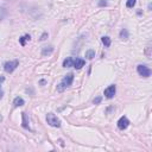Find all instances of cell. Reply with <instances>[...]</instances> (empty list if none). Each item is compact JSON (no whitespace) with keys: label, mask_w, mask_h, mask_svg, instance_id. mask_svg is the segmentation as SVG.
I'll return each instance as SVG.
<instances>
[{"label":"cell","mask_w":152,"mask_h":152,"mask_svg":"<svg viewBox=\"0 0 152 152\" xmlns=\"http://www.w3.org/2000/svg\"><path fill=\"white\" fill-rule=\"evenodd\" d=\"M73 82H74V74H73V73L67 74V75L62 78L61 83L57 86V92H59V93L64 92V90H65L67 88H69L70 86L73 85Z\"/></svg>","instance_id":"1"},{"label":"cell","mask_w":152,"mask_h":152,"mask_svg":"<svg viewBox=\"0 0 152 152\" xmlns=\"http://www.w3.org/2000/svg\"><path fill=\"white\" fill-rule=\"evenodd\" d=\"M46 121H48V124L50 126H52V127H59L61 126V120L54 113H48L46 114Z\"/></svg>","instance_id":"2"},{"label":"cell","mask_w":152,"mask_h":152,"mask_svg":"<svg viewBox=\"0 0 152 152\" xmlns=\"http://www.w3.org/2000/svg\"><path fill=\"white\" fill-rule=\"evenodd\" d=\"M19 65V61L18 59H13L10 61V62H6L4 64V70L6 73H13L14 70L17 69V67Z\"/></svg>","instance_id":"3"},{"label":"cell","mask_w":152,"mask_h":152,"mask_svg":"<svg viewBox=\"0 0 152 152\" xmlns=\"http://www.w3.org/2000/svg\"><path fill=\"white\" fill-rule=\"evenodd\" d=\"M137 72L140 76H143V77H150L151 76V69L145 64H139L137 67Z\"/></svg>","instance_id":"4"},{"label":"cell","mask_w":152,"mask_h":152,"mask_svg":"<svg viewBox=\"0 0 152 152\" xmlns=\"http://www.w3.org/2000/svg\"><path fill=\"white\" fill-rule=\"evenodd\" d=\"M115 93H117V87H115V85H110L109 87H107V88L105 89V96H106L107 99L114 97Z\"/></svg>","instance_id":"5"},{"label":"cell","mask_w":152,"mask_h":152,"mask_svg":"<svg viewBox=\"0 0 152 152\" xmlns=\"http://www.w3.org/2000/svg\"><path fill=\"white\" fill-rule=\"evenodd\" d=\"M118 127H119V130H126L127 127H128V125H130V120L126 118V117H121L119 120H118Z\"/></svg>","instance_id":"6"},{"label":"cell","mask_w":152,"mask_h":152,"mask_svg":"<svg viewBox=\"0 0 152 152\" xmlns=\"http://www.w3.org/2000/svg\"><path fill=\"white\" fill-rule=\"evenodd\" d=\"M85 64H86V61L82 58H74L73 61V67L75 69H81L82 67H85Z\"/></svg>","instance_id":"7"},{"label":"cell","mask_w":152,"mask_h":152,"mask_svg":"<svg viewBox=\"0 0 152 152\" xmlns=\"http://www.w3.org/2000/svg\"><path fill=\"white\" fill-rule=\"evenodd\" d=\"M54 52V46L52 45H48L42 49V56H49Z\"/></svg>","instance_id":"8"},{"label":"cell","mask_w":152,"mask_h":152,"mask_svg":"<svg viewBox=\"0 0 152 152\" xmlns=\"http://www.w3.org/2000/svg\"><path fill=\"white\" fill-rule=\"evenodd\" d=\"M25 105V101H24V99L23 97H19V96H17L14 100H13V106L17 108V107H22V106H24Z\"/></svg>","instance_id":"9"},{"label":"cell","mask_w":152,"mask_h":152,"mask_svg":"<svg viewBox=\"0 0 152 152\" xmlns=\"http://www.w3.org/2000/svg\"><path fill=\"white\" fill-rule=\"evenodd\" d=\"M73 61H74L73 57H67V58L63 61V67H64V68L73 67Z\"/></svg>","instance_id":"10"},{"label":"cell","mask_w":152,"mask_h":152,"mask_svg":"<svg viewBox=\"0 0 152 152\" xmlns=\"http://www.w3.org/2000/svg\"><path fill=\"white\" fill-rule=\"evenodd\" d=\"M94 57H95V50H93V49L87 50L86 51V58L87 59H93Z\"/></svg>","instance_id":"11"},{"label":"cell","mask_w":152,"mask_h":152,"mask_svg":"<svg viewBox=\"0 0 152 152\" xmlns=\"http://www.w3.org/2000/svg\"><path fill=\"white\" fill-rule=\"evenodd\" d=\"M119 37L121 38V39H124V40H126V39H128V31L126 29H123L120 31V33H119Z\"/></svg>","instance_id":"12"},{"label":"cell","mask_w":152,"mask_h":152,"mask_svg":"<svg viewBox=\"0 0 152 152\" xmlns=\"http://www.w3.org/2000/svg\"><path fill=\"white\" fill-rule=\"evenodd\" d=\"M22 118H23V127L24 128H29L30 126H29V120H27V115H26V113H22Z\"/></svg>","instance_id":"13"},{"label":"cell","mask_w":152,"mask_h":152,"mask_svg":"<svg viewBox=\"0 0 152 152\" xmlns=\"http://www.w3.org/2000/svg\"><path fill=\"white\" fill-rule=\"evenodd\" d=\"M101 42L104 43V45H105L106 48L110 46V43H112V42H110V38H109V37H107V36H104L102 38H101Z\"/></svg>","instance_id":"14"},{"label":"cell","mask_w":152,"mask_h":152,"mask_svg":"<svg viewBox=\"0 0 152 152\" xmlns=\"http://www.w3.org/2000/svg\"><path fill=\"white\" fill-rule=\"evenodd\" d=\"M30 39H31V37H30V35H25V36H23L22 38H19V43L24 46V45L26 44V42H27V40H30Z\"/></svg>","instance_id":"15"},{"label":"cell","mask_w":152,"mask_h":152,"mask_svg":"<svg viewBox=\"0 0 152 152\" xmlns=\"http://www.w3.org/2000/svg\"><path fill=\"white\" fill-rule=\"evenodd\" d=\"M5 16H6V10L4 7L0 6V22H1V20L5 18Z\"/></svg>","instance_id":"16"},{"label":"cell","mask_w":152,"mask_h":152,"mask_svg":"<svg viewBox=\"0 0 152 152\" xmlns=\"http://www.w3.org/2000/svg\"><path fill=\"white\" fill-rule=\"evenodd\" d=\"M136 3H137V0H127V1H126V6L128 8H132L136 5Z\"/></svg>","instance_id":"17"},{"label":"cell","mask_w":152,"mask_h":152,"mask_svg":"<svg viewBox=\"0 0 152 152\" xmlns=\"http://www.w3.org/2000/svg\"><path fill=\"white\" fill-rule=\"evenodd\" d=\"M101 100H102V97H101V96L95 97V99H94V104H95V105H99V104L101 102Z\"/></svg>","instance_id":"18"},{"label":"cell","mask_w":152,"mask_h":152,"mask_svg":"<svg viewBox=\"0 0 152 152\" xmlns=\"http://www.w3.org/2000/svg\"><path fill=\"white\" fill-rule=\"evenodd\" d=\"M150 50H151V48H150V45H147V48H146V51H145V54H146V56H147L149 58H151V52H150Z\"/></svg>","instance_id":"19"},{"label":"cell","mask_w":152,"mask_h":152,"mask_svg":"<svg viewBox=\"0 0 152 152\" xmlns=\"http://www.w3.org/2000/svg\"><path fill=\"white\" fill-rule=\"evenodd\" d=\"M99 6H107V1H106V0H100Z\"/></svg>","instance_id":"20"},{"label":"cell","mask_w":152,"mask_h":152,"mask_svg":"<svg viewBox=\"0 0 152 152\" xmlns=\"http://www.w3.org/2000/svg\"><path fill=\"white\" fill-rule=\"evenodd\" d=\"M46 37H48V32H44L42 36H40V40H45Z\"/></svg>","instance_id":"21"},{"label":"cell","mask_w":152,"mask_h":152,"mask_svg":"<svg viewBox=\"0 0 152 152\" xmlns=\"http://www.w3.org/2000/svg\"><path fill=\"white\" fill-rule=\"evenodd\" d=\"M3 95H4V92L1 90V85H0V99L3 97Z\"/></svg>","instance_id":"22"},{"label":"cell","mask_w":152,"mask_h":152,"mask_svg":"<svg viewBox=\"0 0 152 152\" xmlns=\"http://www.w3.org/2000/svg\"><path fill=\"white\" fill-rule=\"evenodd\" d=\"M0 120H1V117H0Z\"/></svg>","instance_id":"23"}]
</instances>
